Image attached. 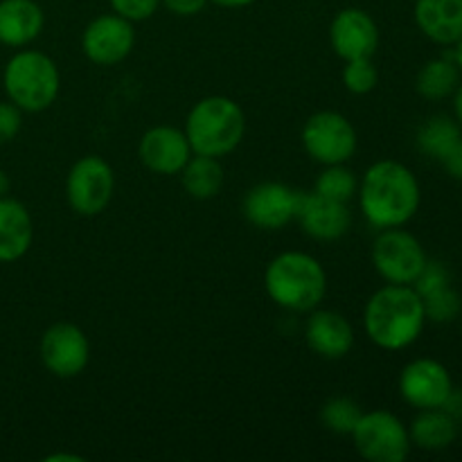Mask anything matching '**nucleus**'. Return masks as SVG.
I'll use <instances>...</instances> for the list:
<instances>
[{
    "mask_svg": "<svg viewBox=\"0 0 462 462\" xmlns=\"http://www.w3.org/2000/svg\"><path fill=\"white\" fill-rule=\"evenodd\" d=\"M420 208V185L409 167L382 161L370 167L361 183V210L377 228H397Z\"/></svg>",
    "mask_w": 462,
    "mask_h": 462,
    "instance_id": "obj_1",
    "label": "nucleus"
},
{
    "mask_svg": "<svg viewBox=\"0 0 462 462\" xmlns=\"http://www.w3.org/2000/svg\"><path fill=\"white\" fill-rule=\"evenodd\" d=\"M460 429H462V427H460Z\"/></svg>",
    "mask_w": 462,
    "mask_h": 462,
    "instance_id": "obj_38",
    "label": "nucleus"
},
{
    "mask_svg": "<svg viewBox=\"0 0 462 462\" xmlns=\"http://www.w3.org/2000/svg\"><path fill=\"white\" fill-rule=\"evenodd\" d=\"M411 442L424 451H442L458 438V422L445 409H427L411 427Z\"/></svg>",
    "mask_w": 462,
    "mask_h": 462,
    "instance_id": "obj_22",
    "label": "nucleus"
},
{
    "mask_svg": "<svg viewBox=\"0 0 462 462\" xmlns=\"http://www.w3.org/2000/svg\"><path fill=\"white\" fill-rule=\"evenodd\" d=\"M23 125L21 108L14 102H0V144L9 143L18 135Z\"/></svg>",
    "mask_w": 462,
    "mask_h": 462,
    "instance_id": "obj_30",
    "label": "nucleus"
},
{
    "mask_svg": "<svg viewBox=\"0 0 462 462\" xmlns=\"http://www.w3.org/2000/svg\"><path fill=\"white\" fill-rule=\"evenodd\" d=\"M113 170L99 156H86L68 174V201L84 217L99 215L113 197Z\"/></svg>",
    "mask_w": 462,
    "mask_h": 462,
    "instance_id": "obj_9",
    "label": "nucleus"
},
{
    "mask_svg": "<svg viewBox=\"0 0 462 462\" xmlns=\"http://www.w3.org/2000/svg\"><path fill=\"white\" fill-rule=\"evenodd\" d=\"M221 7H246V5L255 3V0H215Z\"/></svg>",
    "mask_w": 462,
    "mask_h": 462,
    "instance_id": "obj_34",
    "label": "nucleus"
},
{
    "mask_svg": "<svg viewBox=\"0 0 462 462\" xmlns=\"http://www.w3.org/2000/svg\"><path fill=\"white\" fill-rule=\"evenodd\" d=\"M59 460H68V462H84L81 456H72V454H52L45 458V462H59Z\"/></svg>",
    "mask_w": 462,
    "mask_h": 462,
    "instance_id": "obj_33",
    "label": "nucleus"
},
{
    "mask_svg": "<svg viewBox=\"0 0 462 462\" xmlns=\"http://www.w3.org/2000/svg\"><path fill=\"white\" fill-rule=\"evenodd\" d=\"M454 108H456V117H458V122L462 125V84H458V88H456Z\"/></svg>",
    "mask_w": 462,
    "mask_h": 462,
    "instance_id": "obj_35",
    "label": "nucleus"
},
{
    "mask_svg": "<svg viewBox=\"0 0 462 462\" xmlns=\"http://www.w3.org/2000/svg\"><path fill=\"white\" fill-rule=\"evenodd\" d=\"M134 41V27L120 14L117 16H99L86 27L84 52L93 63L113 66L131 52Z\"/></svg>",
    "mask_w": 462,
    "mask_h": 462,
    "instance_id": "obj_12",
    "label": "nucleus"
},
{
    "mask_svg": "<svg viewBox=\"0 0 462 462\" xmlns=\"http://www.w3.org/2000/svg\"><path fill=\"white\" fill-rule=\"evenodd\" d=\"M314 192L325 199H332V201L347 203L356 192V179L346 167L329 165V170L323 171L320 179L316 180Z\"/></svg>",
    "mask_w": 462,
    "mask_h": 462,
    "instance_id": "obj_26",
    "label": "nucleus"
},
{
    "mask_svg": "<svg viewBox=\"0 0 462 462\" xmlns=\"http://www.w3.org/2000/svg\"><path fill=\"white\" fill-rule=\"evenodd\" d=\"M454 45H456V66H458L462 70V36L458 41H456Z\"/></svg>",
    "mask_w": 462,
    "mask_h": 462,
    "instance_id": "obj_36",
    "label": "nucleus"
},
{
    "mask_svg": "<svg viewBox=\"0 0 462 462\" xmlns=\"http://www.w3.org/2000/svg\"><path fill=\"white\" fill-rule=\"evenodd\" d=\"M298 192L280 183H262L248 192L244 212L260 228H282L296 217Z\"/></svg>",
    "mask_w": 462,
    "mask_h": 462,
    "instance_id": "obj_15",
    "label": "nucleus"
},
{
    "mask_svg": "<svg viewBox=\"0 0 462 462\" xmlns=\"http://www.w3.org/2000/svg\"><path fill=\"white\" fill-rule=\"evenodd\" d=\"M373 262L391 284H413L427 266V253L411 233L388 228L374 242Z\"/></svg>",
    "mask_w": 462,
    "mask_h": 462,
    "instance_id": "obj_7",
    "label": "nucleus"
},
{
    "mask_svg": "<svg viewBox=\"0 0 462 462\" xmlns=\"http://www.w3.org/2000/svg\"><path fill=\"white\" fill-rule=\"evenodd\" d=\"M296 217L302 228L316 239H338L350 228V210L347 203L332 201L320 194H298Z\"/></svg>",
    "mask_w": 462,
    "mask_h": 462,
    "instance_id": "obj_16",
    "label": "nucleus"
},
{
    "mask_svg": "<svg viewBox=\"0 0 462 462\" xmlns=\"http://www.w3.org/2000/svg\"><path fill=\"white\" fill-rule=\"evenodd\" d=\"M400 391L415 409H442L454 393V383L445 365L433 359H418L402 373Z\"/></svg>",
    "mask_w": 462,
    "mask_h": 462,
    "instance_id": "obj_11",
    "label": "nucleus"
},
{
    "mask_svg": "<svg viewBox=\"0 0 462 462\" xmlns=\"http://www.w3.org/2000/svg\"><path fill=\"white\" fill-rule=\"evenodd\" d=\"M460 84V70L456 61L449 59H433L420 70L418 93L427 99H445L456 93Z\"/></svg>",
    "mask_w": 462,
    "mask_h": 462,
    "instance_id": "obj_24",
    "label": "nucleus"
},
{
    "mask_svg": "<svg viewBox=\"0 0 462 462\" xmlns=\"http://www.w3.org/2000/svg\"><path fill=\"white\" fill-rule=\"evenodd\" d=\"M343 81L355 95H365L377 86V68L370 59H352L343 70Z\"/></svg>",
    "mask_w": 462,
    "mask_h": 462,
    "instance_id": "obj_28",
    "label": "nucleus"
},
{
    "mask_svg": "<svg viewBox=\"0 0 462 462\" xmlns=\"http://www.w3.org/2000/svg\"><path fill=\"white\" fill-rule=\"evenodd\" d=\"M440 162L449 171V176H454L456 180H462V138L449 149V153Z\"/></svg>",
    "mask_w": 462,
    "mask_h": 462,
    "instance_id": "obj_32",
    "label": "nucleus"
},
{
    "mask_svg": "<svg viewBox=\"0 0 462 462\" xmlns=\"http://www.w3.org/2000/svg\"><path fill=\"white\" fill-rule=\"evenodd\" d=\"M111 5L126 21H144L156 12L161 0H111Z\"/></svg>",
    "mask_w": 462,
    "mask_h": 462,
    "instance_id": "obj_29",
    "label": "nucleus"
},
{
    "mask_svg": "<svg viewBox=\"0 0 462 462\" xmlns=\"http://www.w3.org/2000/svg\"><path fill=\"white\" fill-rule=\"evenodd\" d=\"M7 188H9V179H7V174H5V171L0 170V197H5Z\"/></svg>",
    "mask_w": 462,
    "mask_h": 462,
    "instance_id": "obj_37",
    "label": "nucleus"
},
{
    "mask_svg": "<svg viewBox=\"0 0 462 462\" xmlns=\"http://www.w3.org/2000/svg\"><path fill=\"white\" fill-rule=\"evenodd\" d=\"M32 217L21 201L0 197V262H16L32 246Z\"/></svg>",
    "mask_w": 462,
    "mask_h": 462,
    "instance_id": "obj_19",
    "label": "nucleus"
},
{
    "mask_svg": "<svg viewBox=\"0 0 462 462\" xmlns=\"http://www.w3.org/2000/svg\"><path fill=\"white\" fill-rule=\"evenodd\" d=\"M88 338L77 325L57 323L41 338V359L57 377H77L88 364Z\"/></svg>",
    "mask_w": 462,
    "mask_h": 462,
    "instance_id": "obj_10",
    "label": "nucleus"
},
{
    "mask_svg": "<svg viewBox=\"0 0 462 462\" xmlns=\"http://www.w3.org/2000/svg\"><path fill=\"white\" fill-rule=\"evenodd\" d=\"M183 185L194 199H210L219 194L224 185V170L219 161L212 156H201V153L189 158L188 165L183 167Z\"/></svg>",
    "mask_w": 462,
    "mask_h": 462,
    "instance_id": "obj_23",
    "label": "nucleus"
},
{
    "mask_svg": "<svg viewBox=\"0 0 462 462\" xmlns=\"http://www.w3.org/2000/svg\"><path fill=\"white\" fill-rule=\"evenodd\" d=\"M307 343L325 359H341L355 346V332L337 311H316L307 323Z\"/></svg>",
    "mask_w": 462,
    "mask_h": 462,
    "instance_id": "obj_17",
    "label": "nucleus"
},
{
    "mask_svg": "<svg viewBox=\"0 0 462 462\" xmlns=\"http://www.w3.org/2000/svg\"><path fill=\"white\" fill-rule=\"evenodd\" d=\"M418 282L420 284L415 291L422 296L427 319L438 320V323H447V320H454L458 316L460 296L449 287L447 271L440 264H429L427 262Z\"/></svg>",
    "mask_w": 462,
    "mask_h": 462,
    "instance_id": "obj_21",
    "label": "nucleus"
},
{
    "mask_svg": "<svg viewBox=\"0 0 462 462\" xmlns=\"http://www.w3.org/2000/svg\"><path fill=\"white\" fill-rule=\"evenodd\" d=\"M361 415L364 413H361L359 406H356L355 402L346 400V397H338V400H332L325 404L320 418H323L325 427H328L329 431L352 433L355 431V427H356V422H359Z\"/></svg>",
    "mask_w": 462,
    "mask_h": 462,
    "instance_id": "obj_27",
    "label": "nucleus"
},
{
    "mask_svg": "<svg viewBox=\"0 0 462 462\" xmlns=\"http://www.w3.org/2000/svg\"><path fill=\"white\" fill-rule=\"evenodd\" d=\"M334 52L346 61L352 59H370L377 52L379 30L373 16L361 9H343L329 27Z\"/></svg>",
    "mask_w": 462,
    "mask_h": 462,
    "instance_id": "obj_13",
    "label": "nucleus"
},
{
    "mask_svg": "<svg viewBox=\"0 0 462 462\" xmlns=\"http://www.w3.org/2000/svg\"><path fill=\"white\" fill-rule=\"evenodd\" d=\"M302 144L314 161L323 165H343L356 149V131L341 113L323 111L307 120Z\"/></svg>",
    "mask_w": 462,
    "mask_h": 462,
    "instance_id": "obj_8",
    "label": "nucleus"
},
{
    "mask_svg": "<svg viewBox=\"0 0 462 462\" xmlns=\"http://www.w3.org/2000/svg\"><path fill=\"white\" fill-rule=\"evenodd\" d=\"M140 158L156 174H179L192 158V147L179 129L156 126L140 140Z\"/></svg>",
    "mask_w": 462,
    "mask_h": 462,
    "instance_id": "obj_14",
    "label": "nucleus"
},
{
    "mask_svg": "<svg viewBox=\"0 0 462 462\" xmlns=\"http://www.w3.org/2000/svg\"><path fill=\"white\" fill-rule=\"evenodd\" d=\"M460 138L462 135H460L458 125H456L454 120H449V117L438 116V117H431V120L420 129L418 144L427 156L436 158V161H442Z\"/></svg>",
    "mask_w": 462,
    "mask_h": 462,
    "instance_id": "obj_25",
    "label": "nucleus"
},
{
    "mask_svg": "<svg viewBox=\"0 0 462 462\" xmlns=\"http://www.w3.org/2000/svg\"><path fill=\"white\" fill-rule=\"evenodd\" d=\"M420 30L440 45H454L462 36V0H418Z\"/></svg>",
    "mask_w": 462,
    "mask_h": 462,
    "instance_id": "obj_18",
    "label": "nucleus"
},
{
    "mask_svg": "<svg viewBox=\"0 0 462 462\" xmlns=\"http://www.w3.org/2000/svg\"><path fill=\"white\" fill-rule=\"evenodd\" d=\"M161 3H165V7L179 16H194L206 7L208 0H161Z\"/></svg>",
    "mask_w": 462,
    "mask_h": 462,
    "instance_id": "obj_31",
    "label": "nucleus"
},
{
    "mask_svg": "<svg viewBox=\"0 0 462 462\" xmlns=\"http://www.w3.org/2000/svg\"><path fill=\"white\" fill-rule=\"evenodd\" d=\"M427 311L411 284H388L365 307V332L383 350H402L422 334Z\"/></svg>",
    "mask_w": 462,
    "mask_h": 462,
    "instance_id": "obj_2",
    "label": "nucleus"
},
{
    "mask_svg": "<svg viewBox=\"0 0 462 462\" xmlns=\"http://www.w3.org/2000/svg\"><path fill=\"white\" fill-rule=\"evenodd\" d=\"M325 287L323 266L305 253H282L266 269V291L284 310H314L323 300Z\"/></svg>",
    "mask_w": 462,
    "mask_h": 462,
    "instance_id": "obj_4",
    "label": "nucleus"
},
{
    "mask_svg": "<svg viewBox=\"0 0 462 462\" xmlns=\"http://www.w3.org/2000/svg\"><path fill=\"white\" fill-rule=\"evenodd\" d=\"M5 90L21 111H43L59 95V70L45 54L25 50L9 59L5 68Z\"/></svg>",
    "mask_w": 462,
    "mask_h": 462,
    "instance_id": "obj_5",
    "label": "nucleus"
},
{
    "mask_svg": "<svg viewBox=\"0 0 462 462\" xmlns=\"http://www.w3.org/2000/svg\"><path fill=\"white\" fill-rule=\"evenodd\" d=\"M355 447L365 460L402 462L411 451V436L404 424L388 411L361 415L355 431Z\"/></svg>",
    "mask_w": 462,
    "mask_h": 462,
    "instance_id": "obj_6",
    "label": "nucleus"
},
{
    "mask_svg": "<svg viewBox=\"0 0 462 462\" xmlns=\"http://www.w3.org/2000/svg\"><path fill=\"white\" fill-rule=\"evenodd\" d=\"M246 117L230 97H206L192 108L185 135L194 153L221 158L233 152L244 138Z\"/></svg>",
    "mask_w": 462,
    "mask_h": 462,
    "instance_id": "obj_3",
    "label": "nucleus"
},
{
    "mask_svg": "<svg viewBox=\"0 0 462 462\" xmlns=\"http://www.w3.org/2000/svg\"><path fill=\"white\" fill-rule=\"evenodd\" d=\"M43 30V12L34 0H0V43L27 45Z\"/></svg>",
    "mask_w": 462,
    "mask_h": 462,
    "instance_id": "obj_20",
    "label": "nucleus"
}]
</instances>
